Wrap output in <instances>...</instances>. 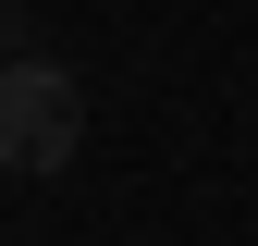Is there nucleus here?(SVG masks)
I'll return each instance as SVG.
<instances>
[{
    "label": "nucleus",
    "instance_id": "f257e3e1",
    "mask_svg": "<svg viewBox=\"0 0 258 246\" xmlns=\"http://www.w3.org/2000/svg\"><path fill=\"white\" fill-rule=\"evenodd\" d=\"M86 148V86L61 61H0V172H61Z\"/></svg>",
    "mask_w": 258,
    "mask_h": 246
}]
</instances>
